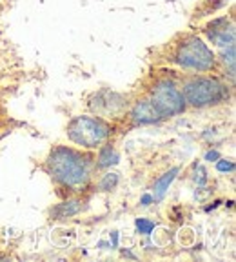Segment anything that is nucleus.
I'll list each match as a JSON object with an SVG mask.
<instances>
[{
    "instance_id": "nucleus-5",
    "label": "nucleus",
    "mask_w": 236,
    "mask_h": 262,
    "mask_svg": "<svg viewBox=\"0 0 236 262\" xmlns=\"http://www.w3.org/2000/svg\"><path fill=\"white\" fill-rule=\"evenodd\" d=\"M151 102L158 110L162 117L167 115H178L185 110V98L182 90L169 78H162L151 90Z\"/></svg>"
},
{
    "instance_id": "nucleus-2",
    "label": "nucleus",
    "mask_w": 236,
    "mask_h": 262,
    "mask_svg": "<svg viewBox=\"0 0 236 262\" xmlns=\"http://www.w3.org/2000/svg\"><path fill=\"white\" fill-rule=\"evenodd\" d=\"M173 60L182 70L193 73H207L216 68L215 51L196 35H187L176 44Z\"/></svg>"
},
{
    "instance_id": "nucleus-6",
    "label": "nucleus",
    "mask_w": 236,
    "mask_h": 262,
    "mask_svg": "<svg viewBox=\"0 0 236 262\" xmlns=\"http://www.w3.org/2000/svg\"><path fill=\"white\" fill-rule=\"evenodd\" d=\"M205 35L216 48H227V46L234 44V24L227 16L215 18L205 26Z\"/></svg>"
},
{
    "instance_id": "nucleus-4",
    "label": "nucleus",
    "mask_w": 236,
    "mask_h": 262,
    "mask_svg": "<svg viewBox=\"0 0 236 262\" xmlns=\"http://www.w3.org/2000/svg\"><path fill=\"white\" fill-rule=\"evenodd\" d=\"M111 135V127L97 117H75L67 126V137L82 147H100Z\"/></svg>"
},
{
    "instance_id": "nucleus-3",
    "label": "nucleus",
    "mask_w": 236,
    "mask_h": 262,
    "mask_svg": "<svg viewBox=\"0 0 236 262\" xmlns=\"http://www.w3.org/2000/svg\"><path fill=\"white\" fill-rule=\"evenodd\" d=\"M182 95L185 102L195 107H209L225 102L229 98V88L216 77L193 75L183 82Z\"/></svg>"
},
{
    "instance_id": "nucleus-7",
    "label": "nucleus",
    "mask_w": 236,
    "mask_h": 262,
    "mask_svg": "<svg viewBox=\"0 0 236 262\" xmlns=\"http://www.w3.org/2000/svg\"><path fill=\"white\" fill-rule=\"evenodd\" d=\"M162 115L158 113L153 102L151 100H144V102L136 104V107L133 110V120L134 122H140V124H146V122H155L158 120Z\"/></svg>"
},
{
    "instance_id": "nucleus-1",
    "label": "nucleus",
    "mask_w": 236,
    "mask_h": 262,
    "mask_svg": "<svg viewBox=\"0 0 236 262\" xmlns=\"http://www.w3.org/2000/svg\"><path fill=\"white\" fill-rule=\"evenodd\" d=\"M51 179L69 191H84L91 184L95 173V159L89 153H82L73 147L58 146L45 160Z\"/></svg>"
},
{
    "instance_id": "nucleus-8",
    "label": "nucleus",
    "mask_w": 236,
    "mask_h": 262,
    "mask_svg": "<svg viewBox=\"0 0 236 262\" xmlns=\"http://www.w3.org/2000/svg\"><path fill=\"white\" fill-rule=\"evenodd\" d=\"M220 60L225 66V70H229V75L234 77V44L227 46V48H222Z\"/></svg>"
}]
</instances>
